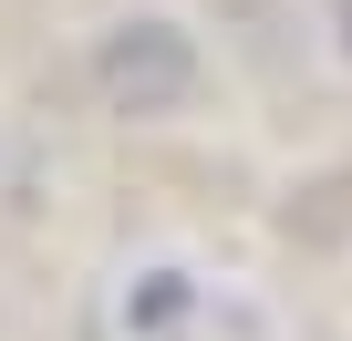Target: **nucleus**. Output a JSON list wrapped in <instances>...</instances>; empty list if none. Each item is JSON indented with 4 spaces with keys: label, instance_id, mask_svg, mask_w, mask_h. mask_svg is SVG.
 Listing matches in <instances>:
<instances>
[{
    "label": "nucleus",
    "instance_id": "3",
    "mask_svg": "<svg viewBox=\"0 0 352 341\" xmlns=\"http://www.w3.org/2000/svg\"><path fill=\"white\" fill-rule=\"evenodd\" d=\"M342 21H352V0H342ZM342 42H352V32H342Z\"/></svg>",
    "mask_w": 352,
    "mask_h": 341
},
{
    "label": "nucleus",
    "instance_id": "1",
    "mask_svg": "<svg viewBox=\"0 0 352 341\" xmlns=\"http://www.w3.org/2000/svg\"><path fill=\"white\" fill-rule=\"evenodd\" d=\"M94 93L114 114H176L197 93V42L176 21H155V11H135V21H114L94 42Z\"/></svg>",
    "mask_w": 352,
    "mask_h": 341
},
{
    "label": "nucleus",
    "instance_id": "2",
    "mask_svg": "<svg viewBox=\"0 0 352 341\" xmlns=\"http://www.w3.org/2000/svg\"><path fill=\"white\" fill-rule=\"evenodd\" d=\"M176 310H187V279H176V269H155V290H145V300H124V320H135V331H166Z\"/></svg>",
    "mask_w": 352,
    "mask_h": 341
}]
</instances>
